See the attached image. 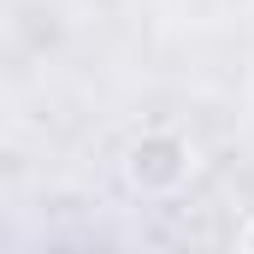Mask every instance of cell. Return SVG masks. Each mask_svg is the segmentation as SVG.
Listing matches in <instances>:
<instances>
[{
  "label": "cell",
  "instance_id": "cell-1",
  "mask_svg": "<svg viewBox=\"0 0 254 254\" xmlns=\"http://www.w3.org/2000/svg\"><path fill=\"white\" fill-rule=\"evenodd\" d=\"M195 172V148L178 130H142L125 148V190L142 201H160V195H178Z\"/></svg>",
  "mask_w": 254,
  "mask_h": 254
},
{
  "label": "cell",
  "instance_id": "cell-2",
  "mask_svg": "<svg viewBox=\"0 0 254 254\" xmlns=\"http://www.w3.org/2000/svg\"><path fill=\"white\" fill-rule=\"evenodd\" d=\"M243 249H254V219H249V231H243Z\"/></svg>",
  "mask_w": 254,
  "mask_h": 254
}]
</instances>
